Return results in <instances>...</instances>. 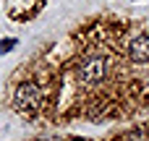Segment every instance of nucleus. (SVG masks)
<instances>
[{
    "label": "nucleus",
    "mask_w": 149,
    "mask_h": 141,
    "mask_svg": "<svg viewBox=\"0 0 149 141\" xmlns=\"http://www.w3.org/2000/svg\"><path fill=\"white\" fill-rule=\"evenodd\" d=\"M8 107L50 128L149 115V21L102 13L73 26L16 68Z\"/></svg>",
    "instance_id": "1"
},
{
    "label": "nucleus",
    "mask_w": 149,
    "mask_h": 141,
    "mask_svg": "<svg viewBox=\"0 0 149 141\" xmlns=\"http://www.w3.org/2000/svg\"><path fill=\"white\" fill-rule=\"evenodd\" d=\"M110 141H149V133H147V131H128V133H118V136H113Z\"/></svg>",
    "instance_id": "2"
},
{
    "label": "nucleus",
    "mask_w": 149,
    "mask_h": 141,
    "mask_svg": "<svg viewBox=\"0 0 149 141\" xmlns=\"http://www.w3.org/2000/svg\"><path fill=\"white\" fill-rule=\"evenodd\" d=\"M16 44H18V39H3V42H0V55L10 52V50H13Z\"/></svg>",
    "instance_id": "3"
},
{
    "label": "nucleus",
    "mask_w": 149,
    "mask_h": 141,
    "mask_svg": "<svg viewBox=\"0 0 149 141\" xmlns=\"http://www.w3.org/2000/svg\"><path fill=\"white\" fill-rule=\"evenodd\" d=\"M68 141H92V139H79V136H76V139H68Z\"/></svg>",
    "instance_id": "4"
}]
</instances>
